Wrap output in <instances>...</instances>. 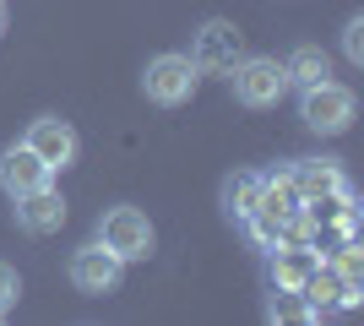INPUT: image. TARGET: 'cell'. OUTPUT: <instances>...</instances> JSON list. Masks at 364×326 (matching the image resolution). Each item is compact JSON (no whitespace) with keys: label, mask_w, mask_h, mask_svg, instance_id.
<instances>
[{"label":"cell","mask_w":364,"mask_h":326,"mask_svg":"<svg viewBox=\"0 0 364 326\" xmlns=\"http://www.w3.org/2000/svg\"><path fill=\"white\" fill-rule=\"evenodd\" d=\"M228 87H234V98L245 109H272L289 93V71L272 55H240V60L228 65Z\"/></svg>","instance_id":"cell-1"},{"label":"cell","mask_w":364,"mask_h":326,"mask_svg":"<svg viewBox=\"0 0 364 326\" xmlns=\"http://www.w3.org/2000/svg\"><path fill=\"white\" fill-rule=\"evenodd\" d=\"M353 109H359V98H353V87H343V82H316V87H299V120L310 125V131H321V136H343L353 125Z\"/></svg>","instance_id":"cell-2"},{"label":"cell","mask_w":364,"mask_h":326,"mask_svg":"<svg viewBox=\"0 0 364 326\" xmlns=\"http://www.w3.org/2000/svg\"><path fill=\"white\" fill-rule=\"evenodd\" d=\"M196 82H201V71L191 55H152L147 71H141V93L164 109H180V104H191Z\"/></svg>","instance_id":"cell-3"},{"label":"cell","mask_w":364,"mask_h":326,"mask_svg":"<svg viewBox=\"0 0 364 326\" xmlns=\"http://www.w3.org/2000/svg\"><path fill=\"white\" fill-rule=\"evenodd\" d=\"M98 245H109L120 261H147L158 239H152L147 212H136V207H109V212L98 217Z\"/></svg>","instance_id":"cell-4"},{"label":"cell","mask_w":364,"mask_h":326,"mask_svg":"<svg viewBox=\"0 0 364 326\" xmlns=\"http://www.w3.org/2000/svg\"><path fill=\"white\" fill-rule=\"evenodd\" d=\"M71 288L76 294H87V299H104V294H114L120 288V272H125V261L114 256L109 245H98V239H87L82 250H71Z\"/></svg>","instance_id":"cell-5"},{"label":"cell","mask_w":364,"mask_h":326,"mask_svg":"<svg viewBox=\"0 0 364 326\" xmlns=\"http://www.w3.org/2000/svg\"><path fill=\"white\" fill-rule=\"evenodd\" d=\"M191 60H196V71H228L240 60V28L223 22V16L201 22L196 38H191Z\"/></svg>","instance_id":"cell-6"},{"label":"cell","mask_w":364,"mask_h":326,"mask_svg":"<svg viewBox=\"0 0 364 326\" xmlns=\"http://www.w3.org/2000/svg\"><path fill=\"white\" fill-rule=\"evenodd\" d=\"M22 141H28L33 153L44 158L49 169H71V163H76V147H82V141H76V131H71V120H60V114H44V120H33Z\"/></svg>","instance_id":"cell-7"},{"label":"cell","mask_w":364,"mask_h":326,"mask_svg":"<svg viewBox=\"0 0 364 326\" xmlns=\"http://www.w3.org/2000/svg\"><path fill=\"white\" fill-rule=\"evenodd\" d=\"M49 180H55V169L33 153L28 141H16V147L0 153V190H6V196H28V190L49 185Z\"/></svg>","instance_id":"cell-8"},{"label":"cell","mask_w":364,"mask_h":326,"mask_svg":"<svg viewBox=\"0 0 364 326\" xmlns=\"http://www.w3.org/2000/svg\"><path fill=\"white\" fill-rule=\"evenodd\" d=\"M11 212H16V229L22 234H55L65 223V196L55 185H38L28 196H11Z\"/></svg>","instance_id":"cell-9"},{"label":"cell","mask_w":364,"mask_h":326,"mask_svg":"<svg viewBox=\"0 0 364 326\" xmlns=\"http://www.w3.org/2000/svg\"><path fill=\"white\" fill-rule=\"evenodd\" d=\"M316 266H321V256L310 245H272V288L277 294H299Z\"/></svg>","instance_id":"cell-10"},{"label":"cell","mask_w":364,"mask_h":326,"mask_svg":"<svg viewBox=\"0 0 364 326\" xmlns=\"http://www.w3.org/2000/svg\"><path fill=\"white\" fill-rule=\"evenodd\" d=\"M294 185H299L304 202H321V196L348 190V180H343V169H337V158H304L299 169H294Z\"/></svg>","instance_id":"cell-11"},{"label":"cell","mask_w":364,"mask_h":326,"mask_svg":"<svg viewBox=\"0 0 364 326\" xmlns=\"http://www.w3.org/2000/svg\"><path fill=\"white\" fill-rule=\"evenodd\" d=\"M299 207H304V196H299V185H294V174H277V180L261 174V202H256L261 217H272V223H294Z\"/></svg>","instance_id":"cell-12"},{"label":"cell","mask_w":364,"mask_h":326,"mask_svg":"<svg viewBox=\"0 0 364 326\" xmlns=\"http://www.w3.org/2000/svg\"><path fill=\"white\" fill-rule=\"evenodd\" d=\"M283 71H289V87H316V82L332 77V60H326L316 44H299L289 60H283Z\"/></svg>","instance_id":"cell-13"},{"label":"cell","mask_w":364,"mask_h":326,"mask_svg":"<svg viewBox=\"0 0 364 326\" xmlns=\"http://www.w3.org/2000/svg\"><path fill=\"white\" fill-rule=\"evenodd\" d=\"M256 202H261V174H234L223 185V212L234 223H245V217L256 212Z\"/></svg>","instance_id":"cell-14"},{"label":"cell","mask_w":364,"mask_h":326,"mask_svg":"<svg viewBox=\"0 0 364 326\" xmlns=\"http://www.w3.org/2000/svg\"><path fill=\"white\" fill-rule=\"evenodd\" d=\"M16 294H22V278H16V266L0 261V321L16 310Z\"/></svg>","instance_id":"cell-15"},{"label":"cell","mask_w":364,"mask_h":326,"mask_svg":"<svg viewBox=\"0 0 364 326\" xmlns=\"http://www.w3.org/2000/svg\"><path fill=\"white\" fill-rule=\"evenodd\" d=\"M343 55L353 65H364V16H348V28H343Z\"/></svg>","instance_id":"cell-16"},{"label":"cell","mask_w":364,"mask_h":326,"mask_svg":"<svg viewBox=\"0 0 364 326\" xmlns=\"http://www.w3.org/2000/svg\"><path fill=\"white\" fill-rule=\"evenodd\" d=\"M337 272H343L348 283H359V250H353V245H343V261H337Z\"/></svg>","instance_id":"cell-17"},{"label":"cell","mask_w":364,"mask_h":326,"mask_svg":"<svg viewBox=\"0 0 364 326\" xmlns=\"http://www.w3.org/2000/svg\"><path fill=\"white\" fill-rule=\"evenodd\" d=\"M0 33H6V0H0Z\"/></svg>","instance_id":"cell-18"}]
</instances>
